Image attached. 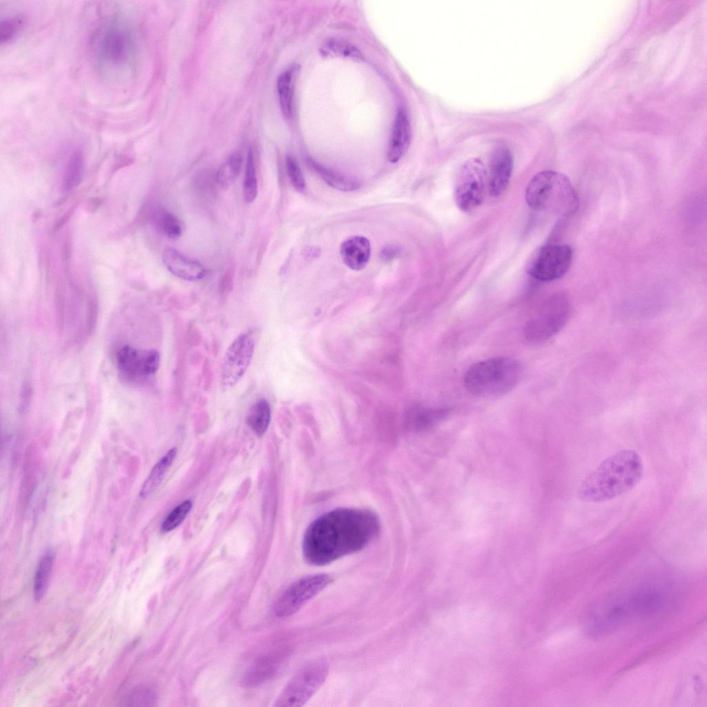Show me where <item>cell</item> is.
<instances>
[{
    "label": "cell",
    "mask_w": 707,
    "mask_h": 707,
    "mask_svg": "<svg viewBox=\"0 0 707 707\" xmlns=\"http://www.w3.org/2000/svg\"><path fill=\"white\" fill-rule=\"evenodd\" d=\"M380 531V519L369 510H331L315 519L306 530L302 541L304 558L310 565H327L362 550Z\"/></svg>",
    "instance_id": "1"
},
{
    "label": "cell",
    "mask_w": 707,
    "mask_h": 707,
    "mask_svg": "<svg viewBox=\"0 0 707 707\" xmlns=\"http://www.w3.org/2000/svg\"><path fill=\"white\" fill-rule=\"evenodd\" d=\"M643 472L642 459L636 451H619L605 459L583 480L577 497L588 503L614 498L635 487Z\"/></svg>",
    "instance_id": "2"
},
{
    "label": "cell",
    "mask_w": 707,
    "mask_h": 707,
    "mask_svg": "<svg viewBox=\"0 0 707 707\" xmlns=\"http://www.w3.org/2000/svg\"><path fill=\"white\" fill-rule=\"evenodd\" d=\"M525 200L530 207L559 218L572 216L579 207V199L569 179L554 171L535 175L528 183Z\"/></svg>",
    "instance_id": "3"
},
{
    "label": "cell",
    "mask_w": 707,
    "mask_h": 707,
    "mask_svg": "<svg viewBox=\"0 0 707 707\" xmlns=\"http://www.w3.org/2000/svg\"><path fill=\"white\" fill-rule=\"evenodd\" d=\"M135 52L133 32L122 21H108L97 34L95 54L100 70L107 75L121 77L130 73Z\"/></svg>",
    "instance_id": "4"
},
{
    "label": "cell",
    "mask_w": 707,
    "mask_h": 707,
    "mask_svg": "<svg viewBox=\"0 0 707 707\" xmlns=\"http://www.w3.org/2000/svg\"><path fill=\"white\" fill-rule=\"evenodd\" d=\"M521 365L507 357H496L472 365L464 376L465 387L480 397L501 396L514 388L521 376Z\"/></svg>",
    "instance_id": "5"
},
{
    "label": "cell",
    "mask_w": 707,
    "mask_h": 707,
    "mask_svg": "<svg viewBox=\"0 0 707 707\" xmlns=\"http://www.w3.org/2000/svg\"><path fill=\"white\" fill-rule=\"evenodd\" d=\"M664 601L662 593L654 588H641L610 602L592 618V631L601 633L628 621L650 614L660 609Z\"/></svg>",
    "instance_id": "6"
},
{
    "label": "cell",
    "mask_w": 707,
    "mask_h": 707,
    "mask_svg": "<svg viewBox=\"0 0 707 707\" xmlns=\"http://www.w3.org/2000/svg\"><path fill=\"white\" fill-rule=\"evenodd\" d=\"M571 311V304L565 297L550 298L539 307L525 324V338L532 342L548 340L564 327Z\"/></svg>",
    "instance_id": "7"
},
{
    "label": "cell",
    "mask_w": 707,
    "mask_h": 707,
    "mask_svg": "<svg viewBox=\"0 0 707 707\" xmlns=\"http://www.w3.org/2000/svg\"><path fill=\"white\" fill-rule=\"evenodd\" d=\"M573 252L567 244H547L535 250L528 258L525 269L532 278L542 282L563 276L571 265Z\"/></svg>",
    "instance_id": "8"
},
{
    "label": "cell",
    "mask_w": 707,
    "mask_h": 707,
    "mask_svg": "<svg viewBox=\"0 0 707 707\" xmlns=\"http://www.w3.org/2000/svg\"><path fill=\"white\" fill-rule=\"evenodd\" d=\"M328 671L327 664L322 661L304 666L289 681L279 695L275 706H302L324 683Z\"/></svg>",
    "instance_id": "9"
},
{
    "label": "cell",
    "mask_w": 707,
    "mask_h": 707,
    "mask_svg": "<svg viewBox=\"0 0 707 707\" xmlns=\"http://www.w3.org/2000/svg\"><path fill=\"white\" fill-rule=\"evenodd\" d=\"M486 171L477 158L466 161L461 167L454 187V200L463 212H470L483 202L486 184Z\"/></svg>",
    "instance_id": "10"
},
{
    "label": "cell",
    "mask_w": 707,
    "mask_h": 707,
    "mask_svg": "<svg viewBox=\"0 0 707 707\" xmlns=\"http://www.w3.org/2000/svg\"><path fill=\"white\" fill-rule=\"evenodd\" d=\"M331 582L326 574L302 577L291 583L275 602L274 612L280 618L289 617L314 597Z\"/></svg>",
    "instance_id": "11"
},
{
    "label": "cell",
    "mask_w": 707,
    "mask_h": 707,
    "mask_svg": "<svg viewBox=\"0 0 707 707\" xmlns=\"http://www.w3.org/2000/svg\"><path fill=\"white\" fill-rule=\"evenodd\" d=\"M255 349V341L249 333L235 338L227 348L221 365L220 382L224 391L233 388L246 371Z\"/></svg>",
    "instance_id": "12"
},
{
    "label": "cell",
    "mask_w": 707,
    "mask_h": 707,
    "mask_svg": "<svg viewBox=\"0 0 707 707\" xmlns=\"http://www.w3.org/2000/svg\"><path fill=\"white\" fill-rule=\"evenodd\" d=\"M159 358L156 350H139L128 345L122 346L115 354L117 369L132 380L155 374L159 365Z\"/></svg>",
    "instance_id": "13"
},
{
    "label": "cell",
    "mask_w": 707,
    "mask_h": 707,
    "mask_svg": "<svg viewBox=\"0 0 707 707\" xmlns=\"http://www.w3.org/2000/svg\"><path fill=\"white\" fill-rule=\"evenodd\" d=\"M513 157L510 150L505 146L496 148L492 153L487 188L492 197L501 195L506 189L512 175Z\"/></svg>",
    "instance_id": "14"
},
{
    "label": "cell",
    "mask_w": 707,
    "mask_h": 707,
    "mask_svg": "<svg viewBox=\"0 0 707 707\" xmlns=\"http://www.w3.org/2000/svg\"><path fill=\"white\" fill-rule=\"evenodd\" d=\"M162 260L173 275L184 280L197 281L206 274V269L200 262L186 257L173 248L164 250Z\"/></svg>",
    "instance_id": "15"
},
{
    "label": "cell",
    "mask_w": 707,
    "mask_h": 707,
    "mask_svg": "<svg viewBox=\"0 0 707 707\" xmlns=\"http://www.w3.org/2000/svg\"><path fill=\"white\" fill-rule=\"evenodd\" d=\"M411 135L408 115L403 108H400L394 121L387 150V159L390 162H398L405 155L410 144Z\"/></svg>",
    "instance_id": "16"
},
{
    "label": "cell",
    "mask_w": 707,
    "mask_h": 707,
    "mask_svg": "<svg viewBox=\"0 0 707 707\" xmlns=\"http://www.w3.org/2000/svg\"><path fill=\"white\" fill-rule=\"evenodd\" d=\"M340 253L347 267L352 270L360 271L366 267L370 259L371 244L364 236H352L341 244Z\"/></svg>",
    "instance_id": "17"
},
{
    "label": "cell",
    "mask_w": 707,
    "mask_h": 707,
    "mask_svg": "<svg viewBox=\"0 0 707 707\" xmlns=\"http://www.w3.org/2000/svg\"><path fill=\"white\" fill-rule=\"evenodd\" d=\"M177 453V448L173 447L153 466L141 487L139 495L142 498L148 497L159 485Z\"/></svg>",
    "instance_id": "18"
},
{
    "label": "cell",
    "mask_w": 707,
    "mask_h": 707,
    "mask_svg": "<svg viewBox=\"0 0 707 707\" xmlns=\"http://www.w3.org/2000/svg\"><path fill=\"white\" fill-rule=\"evenodd\" d=\"M307 162L327 184L336 189L341 191H353L360 186V182L352 177L327 168L311 159H309Z\"/></svg>",
    "instance_id": "19"
},
{
    "label": "cell",
    "mask_w": 707,
    "mask_h": 707,
    "mask_svg": "<svg viewBox=\"0 0 707 707\" xmlns=\"http://www.w3.org/2000/svg\"><path fill=\"white\" fill-rule=\"evenodd\" d=\"M271 420V407L265 398H260L250 407L246 422L251 429L258 436L267 431Z\"/></svg>",
    "instance_id": "20"
},
{
    "label": "cell",
    "mask_w": 707,
    "mask_h": 707,
    "mask_svg": "<svg viewBox=\"0 0 707 707\" xmlns=\"http://www.w3.org/2000/svg\"><path fill=\"white\" fill-rule=\"evenodd\" d=\"M295 72L294 68L285 70L280 75L277 81L280 107L286 117L291 116L293 112Z\"/></svg>",
    "instance_id": "21"
},
{
    "label": "cell",
    "mask_w": 707,
    "mask_h": 707,
    "mask_svg": "<svg viewBox=\"0 0 707 707\" xmlns=\"http://www.w3.org/2000/svg\"><path fill=\"white\" fill-rule=\"evenodd\" d=\"M53 562L54 553L51 550L46 551L39 561L33 583V593L36 601H40L46 590Z\"/></svg>",
    "instance_id": "22"
},
{
    "label": "cell",
    "mask_w": 707,
    "mask_h": 707,
    "mask_svg": "<svg viewBox=\"0 0 707 707\" xmlns=\"http://www.w3.org/2000/svg\"><path fill=\"white\" fill-rule=\"evenodd\" d=\"M242 165V157L235 153L231 155L219 168L215 175L217 183L222 188L231 186L238 177Z\"/></svg>",
    "instance_id": "23"
},
{
    "label": "cell",
    "mask_w": 707,
    "mask_h": 707,
    "mask_svg": "<svg viewBox=\"0 0 707 707\" xmlns=\"http://www.w3.org/2000/svg\"><path fill=\"white\" fill-rule=\"evenodd\" d=\"M155 224L158 229L171 239H177L182 233V226L180 220L171 213L159 210L155 216Z\"/></svg>",
    "instance_id": "24"
},
{
    "label": "cell",
    "mask_w": 707,
    "mask_h": 707,
    "mask_svg": "<svg viewBox=\"0 0 707 707\" xmlns=\"http://www.w3.org/2000/svg\"><path fill=\"white\" fill-rule=\"evenodd\" d=\"M258 182L254 162L253 153L249 149L246 157V169L243 182V195L244 200L251 203L257 196Z\"/></svg>",
    "instance_id": "25"
},
{
    "label": "cell",
    "mask_w": 707,
    "mask_h": 707,
    "mask_svg": "<svg viewBox=\"0 0 707 707\" xmlns=\"http://www.w3.org/2000/svg\"><path fill=\"white\" fill-rule=\"evenodd\" d=\"M83 156L79 151L72 154L67 164L64 178V187L70 191L77 186L82 177Z\"/></svg>",
    "instance_id": "26"
},
{
    "label": "cell",
    "mask_w": 707,
    "mask_h": 707,
    "mask_svg": "<svg viewBox=\"0 0 707 707\" xmlns=\"http://www.w3.org/2000/svg\"><path fill=\"white\" fill-rule=\"evenodd\" d=\"M192 508V502L186 500L174 508L165 518L161 525V531L166 533L179 526L185 519Z\"/></svg>",
    "instance_id": "27"
},
{
    "label": "cell",
    "mask_w": 707,
    "mask_h": 707,
    "mask_svg": "<svg viewBox=\"0 0 707 707\" xmlns=\"http://www.w3.org/2000/svg\"><path fill=\"white\" fill-rule=\"evenodd\" d=\"M325 50L351 59H362L360 51L353 44L342 39L331 38L323 45Z\"/></svg>",
    "instance_id": "28"
},
{
    "label": "cell",
    "mask_w": 707,
    "mask_h": 707,
    "mask_svg": "<svg viewBox=\"0 0 707 707\" xmlns=\"http://www.w3.org/2000/svg\"><path fill=\"white\" fill-rule=\"evenodd\" d=\"M25 23L26 17L22 14L2 20L0 22L1 43H6L11 40L22 29Z\"/></svg>",
    "instance_id": "29"
},
{
    "label": "cell",
    "mask_w": 707,
    "mask_h": 707,
    "mask_svg": "<svg viewBox=\"0 0 707 707\" xmlns=\"http://www.w3.org/2000/svg\"><path fill=\"white\" fill-rule=\"evenodd\" d=\"M286 169L293 186L298 191L303 192L306 188L305 180L297 160L292 156L286 157Z\"/></svg>",
    "instance_id": "30"
},
{
    "label": "cell",
    "mask_w": 707,
    "mask_h": 707,
    "mask_svg": "<svg viewBox=\"0 0 707 707\" xmlns=\"http://www.w3.org/2000/svg\"><path fill=\"white\" fill-rule=\"evenodd\" d=\"M154 695L153 693L146 689H141L135 691L133 696H130V701L137 703L136 705H150L148 702L153 701Z\"/></svg>",
    "instance_id": "31"
},
{
    "label": "cell",
    "mask_w": 707,
    "mask_h": 707,
    "mask_svg": "<svg viewBox=\"0 0 707 707\" xmlns=\"http://www.w3.org/2000/svg\"><path fill=\"white\" fill-rule=\"evenodd\" d=\"M397 250L394 247H387L382 251V257L389 258L394 256L396 253Z\"/></svg>",
    "instance_id": "32"
}]
</instances>
